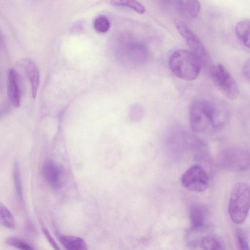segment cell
I'll list each match as a JSON object with an SVG mask.
<instances>
[{
  "label": "cell",
  "mask_w": 250,
  "mask_h": 250,
  "mask_svg": "<svg viewBox=\"0 0 250 250\" xmlns=\"http://www.w3.org/2000/svg\"><path fill=\"white\" fill-rule=\"evenodd\" d=\"M13 179L15 189L19 199L22 202V186L19 164L15 162L13 168Z\"/></svg>",
  "instance_id": "cell-20"
},
{
  "label": "cell",
  "mask_w": 250,
  "mask_h": 250,
  "mask_svg": "<svg viewBox=\"0 0 250 250\" xmlns=\"http://www.w3.org/2000/svg\"><path fill=\"white\" fill-rule=\"evenodd\" d=\"M235 32L240 41L250 49V19L242 20L237 23Z\"/></svg>",
  "instance_id": "cell-14"
},
{
  "label": "cell",
  "mask_w": 250,
  "mask_h": 250,
  "mask_svg": "<svg viewBox=\"0 0 250 250\" xmlns=\"http://www.w3.org/2000/svg\"><path fill=\"white\" fill-rule=\"evenodd\" d=\"M7 92L9 100L13 106L18 107L20 104L21 89L19 76L13 69L8 73Z\"/></svg>",
  "instance_id": "cell-9"
},
{
  "label": "cell",
  "mask_w": 250,
  "mask_h": 250,
  "mask_svg": "<svg viewBox=\"0 0 250 250\" xmlns=\"http://www.w3.org/2000/svg\"><path fill=\"white\" fill-rule=\"evenodd\" d=\"M93 25L97 31L100 33H104L109 29L110 23L106 16L100 15L94 20Z\"/></svg>",
  "instance_id": "cell-21"
},
{
  "label": "cell",
  "mask_w": 250,
  "mask_h": 250,
  "mask_svg": "<svg viewBox=\"0 0 250 250\" xmlns=\"http://www.w3.org/2000/svg\"><path fill=\"white\" fill-rule=\"evenodd\" d=\"M227 110L221 104L205 99L192 102L189 108L191 128L195 132L204 131L209 125L218 126L225 120Z\"/></svg>",
  "instance_id": "cell-1"
},
{
  "label": "cell",
  "mask_w": 250,
  "mask_h": 250,
  "mask_svg": "<svg viewBox=\"0 0 250 250\" xmlns=\"http://www.w3.org/2000/svg\"><path fill=\"white\" fill-rule=\"evenodd\" d=\"M236 243L238 250H250L247 239L240 230H237L236 233Z\"/></svg>",
  "instance_id": "cell-22"
},
{
  "label": "cell",
  "mask_w": 250,
  "mask_h": 250,
  "mask_svg": "<svg viewBox=\"0 0 250 250\" xmlns=\"http://www.w3.org/2000/svg\"><path fill=\"white\" fill-rule=\"evenodd\" d=\"M181 182L189 190L203 192L208 188L209 179L207 172L202 167L193 165L183 174Z\"/></svg>",
  "instance_id": "cell-6"
},
{
  "label": "cell",
  "mask_w": 250,
  "mask_h": 250,
  "mask_svg": "<svg viewBox=\"0 0 250 250\" xmlns=\"http://www.w3.org/2000/svg\"><path fill=\"white\" fill-rule=\"evenodd\" d=\"M241 72L243 76L250 81V58L243 64Z\"/></svg>",
  "instance_id": "cell-24"
},
{
  "label": "cell",
  "mask_w": 250,
  "mask_h": 250,
  "mask_svg": "<svg viewBox=\"0 0 250 250\" xmlns=\"http://www.w3.org/2000/svg\"><path fill=\"white\" fill-rule=\"evenodd\" d=\"M125 51L129 60L133 63H142L147 58L146 47L141 42L131 41L126 45Z\"/></svg>",
  "instance_id": "cell-11"
},
{
  "label": "cell",
  "mask_w": 250,
  "mask_h": 250,
  "mask_svg": "<svg viewBox=\"0 0 250 250\" xmlns=\"http://www.w3.org/2000/svg\"><path fill=\"white\" fill-rule=\"evenodd\" d=\"M224 154V163L226 167L230 169L242 170L249 165L250 157L243 151L238 149L229 150Z\"/></svg>",
  "instance_id": "cell-8"
},
{
  "label": "cell",
  "mask_w": 250,
  "mask_h": 250,
  "mask_svg": "<svg viewBox=\"0 0 250 250\" xmlns=\"http://www.w3.org/2000/svg\"><path fill=\"white\" fill-rule=\"evenodd\" d=\"M43 174L47 183L52 188L57 189L62 183V171L60 167L51 160L47 161L42 167Z\"/></svg>",
  "instance_id": "cell-7"
},
{
  "label": "cell",
  "mask_w": 250,
  "mask_h": 250,
  "mask_svg": "<svg viewBox=\"0 0 250 250\" xmlns=\"http://www.w3.org/2000/svg\"><path fill=\"white\" fill-rule=\"evenodd\" d=\"M202 62L191 51L179 49L173 52L169 58V65L172 72L178 78L186 81H192L199 75Z\"/></svg>",
  "instance_id": "cell-2"
},
{
  "label": "cell",
  "mask_w": 250,
  "mask_h": 250,
  "mask_svg": "<svg viewBox=\"0 0 250 250\" xmlns=\"http://www.w3.org/2000/svg\"><path fill=\"white\" fill-rule=\"evenodd\" d=\"M111 3L116 6L129 7L140 14L144 13L145 11L144 6L136 0H113Z\"/></svg>",
  "instance_id": "cell-18"
},
{
  "label": "cell",
  "mask_w": 250,
  "mask_h": 250,
  "mask_svg": "<svg viewBox=\"0 0 250 250\" xmlns=\"http://www.w3.org/2000/svg\"><path fill=\"white\" fill-rule=\"evenodd\" d=\"M173 2L176 11L185 19H194L200 10V3L197 0H177Z\"/></svg>",
  "instance_id": "cell-10"
},
{
  "label": "cell",
  "mask_w": 250,
  "mask_h": 250,
  "mask_svg": "<svg viewBox=\"0 0 250 250\" xmlns=\"http://www.w3.org/2000/svg\"><path fill=\"white\" fill-rule=\"evenodd\" d=\"M189 215L191 226L194 229H199L203 227L206 211L202 206L198 204L192 205L189 208Z\"/></svg>",
  "instance_id": "cell-13"
},
{
  "label": "cell",
  "mask_w": 250,
  "mask_h": 250,
  "mask_svg": "<svg viewBox=\"0 0 250 250\" xmlns=\"http://www.w3.org/2000/svg\"><path fill=\"white\" fill-rule=\"evenodd\" d=\"M202 250H225L222 241L214 234L206 235L201 240Z\"/></svg>",
  "instance_id": "cell-16"
},
{
  "label": "cell",
  "mask_w": 250,
  "mask_h": 250,
  "mask_svg": "<svg viewBox=\"0 0 250 250\" xmlns=\"http://www.w3.org/2000/svg\"><path fill=\"white\" fill-rule=\"evenodd\" d=\"M42 231L54 250H61L47 229L44 227L42 228Z\"/></svg>",
  "instance_id": "cell-23"
},
{
  "label": "cell",
  "mask_w": 250,
  "mask_h": 250,
  "mask_svg": "<svg viewBox=\"0 0 250 250\" xmlns=\"http://www.w3.org/2000/svg\"><path fill=\"white\" fill-rule=\"evenodd\" d=\"M58 238L66 250H88L86 243L81 237L59 234Z\"/></svg>",
  "instance_id": "cell-12"
},
{
  "label": "cell",
  "mask_w": 250,
  "mask_h": 250,
  "mask_svg": "<svg viewBox=\"0 0 250 250\" xmlns=\"http://www.w3.org/2000/svg\"><path fill=\"white\" fill-rule=\"evenodd\" d=\"M0 221L3 227L14 229L16 227L15 218L9 210L4 205H0Z\"/></svg>",
  "instance_id": "cell-17"
},
{
  "label": "cell",
  "mask_w": 250,
  "mask_h": 250,
  "mask_svg": "<svg viewBox=\"0 0 250 250\" xmlns=\"http://www.w3.org/2000/svg\"><path fill=\"white\" fill-rule=\"evenodd\" d=\"M209 72L213 82L226 97L231 100L238 98V85L224 65L221 63L214 65Z\"/></svg>",
  "instance_id": "cell-4"
},
{
  "label": "cell",
  "mask_w": 250,
  "mask_h": 250,
  "mask_svg": "<svg viewBox=\"0 0 250 250\" xmlns=\"http://www.w3.org/2000/svg\"><path fill=\"white\" fill-rule=\"evenodd\" d=\"M25 69L31 83L32 95L35 98L39 81L38 69L36 63L32 60H29L26 62Z\"/></svg>",
  "instance_id": "cell-15"
},
{
  "label": "cell",
  "mask_w": 250,
  "mask_h": 250,
  "mask_svg": "<svg viewBox=\"0 0 250 250\" xmlns=\"http://www.w3.org/2000/svg\"><path fill=\"white\" fill-rule=\"evenodd\" d=\"M250 208V185L244 182L237 183L231 191L229 213L231 220L240 224L245 220Z\"/></svg>",
  "instance_id": "cell-3"
},
{
  "label": "cell",
  "mask_w": 250,
  "mask_h": 250,
  "mask_svg": "<svg viewBox=\"0 0 250 250\" xmlns=\"http://www.w3.org/2000/svg\"><path fill=\"white\" fill-rule=\"evenodd\" d=\"M6 243L18 250H36L25 241L15 237H8Z\"/></svg>",
  "instance_id": "cell-19"
},
{
  "label": "cell",
  "mask_w": 250,
  "mask_h": 250,
  "mask_svg": "<svg viewBox=\"0 0 250 250\" xmlns=\"http://www.w3.org/2000/svg\"><path fill=\"white\" fill-rule=\"evenodd\" d=\"M174 23L177 30L185 40L192 52L199 58L202 64L210 70L214 65L210 56L203 43L184 22L179 20H175Z\"/></svg>",
  "instance_id": "cell-5"
}]
</instances>
